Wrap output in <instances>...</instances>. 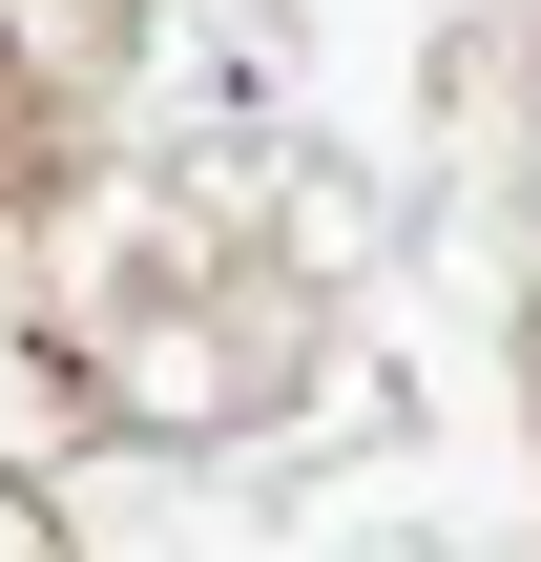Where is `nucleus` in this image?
Returning a JSON list of instances; mask_svg holds the SVG:
<instances>
[]
</instances>
